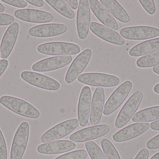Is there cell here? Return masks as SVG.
Here are the masks:
<instances>
[{"label": "cell", "instance_id": "cell-22", "mask_svg": "<svg viewBox=\"0 0 159 159\" xmlns=\"http://www.w3.org/2000/svg\"><path fill=\"white\" fill-rule=\"evenodd\" d=\"M105 103L104 90L102 87H98L95 90L90 115V122L92 125L99 124L102 118Z\"/></svg>", "mask_w": 159, "mask_h": 159}, {"label": "cell", "instance_id": "cell-37", "mask_svg": "<svg viewBox=\"0 0 159 159\" xmlns=\"http://www.w3.org/2000/svg\"><path fill=\"white\" fill-rule=\"evenodd\" d=\"M8 62L6 59L0 60V77L4 72L8 66Z\"/></svg>", "mask_w": 159, "mask_h": 159}, {"label": "cell", "instance_id": "cell-38", "mask_svg": "<svg viewBox=\"0 0 159 159\" xmlns=\"http://www.w3.org/2000/svg\"><path fill=\"white\" fill-rule=\"evenodd\" d=\"M26 1L27 2L37 7H42L44 4V1L43 0H27Z\"/></svg>", "mask_w": 159, "mask_h": 159}, {"label": "cell", "instance_id": "cell-17", "mask_svg": "<svg viewBox=\"0 0 159 159\" xmlns=\"http://www.w3.org/2000/svg\"><path fill=\"white\" fill-rule=\"evenodd\" d=\"M19 25L14 22L8 27L3 36L0 46L1 57L6 59L11 54L18 35Z\"/></svg>", "mask_w": 159, "mask_h": 159}, {"label": "cell", "instance_id": "cell-1", "mask_svg": "<svg viewBox=\"0 0 159 159\" xmlns=\"http://www.w3.org/2000/svg\"><path fill=\"white\" fill-rule=\"evenodd\" d=\"M0 104L12 112L26 118L37 119L39 111L27 102L10 96H3L0 98Z\"/></svg>", "mask_w": 159, "mask_h": 159}, {"label": "cell", "instance_id": "cell-44", "mask_svg": "<svg viewBox=\"0 0 159 159\" xmlns=\"http://www.w3.org/2000/svg\"><path fill=\"white\" fill-rule=\"evenodd\" d=\"M150 159H159V152L154 155Z\"/></svg>", "mask_w": 159, "mask_h": 159}, {"label": "cell", "instance_id": "cell-4", "mask_svg": "<svg viewBox=\"0 0 159 159\" xmlns=\"http://www.w3.org/2000/svg\"><path fill=\"white\" fill-rule=\"evenodd\" d=\"M30 126L27 122L20 124L15 133L11 147L10 159H21L27 147Z\"/></svg>", "mask_w": 159, "mask_h": 159}, {"label": "cell", "instance_id": "cell-25", "mask_svg": "<svg viewBox=\"0 0 159 159\" xmlns=\"http://www.w3.org/2000/svg\"><path fill=\"white\" fill-rule=\"evenodd\" d=\"M159 119V105L141 110L135 114L132 118L134 122H145Z\"/></svg>", "mask_w": 159, "mask_h": 159}, {"label": "cell", "instance_id": "cell-26", "mask_svg": "<svg viewBox=\"0 0 159 159\" xmlns=\"http://www.w3.org/2000/svg\"><path fill=\"white\" fill-rule=\"evenodd\" d=\"M46 2L63 16L70 19L75 17L73 10L63 0H46Z\"/></svg>", "mask_w": 159, "mask_h": 159}, {"label": "cell", "instance_id": "cell-16", "mask_svg": "<svg viewBox=\"0 0 159 159\" xmlns=\"http://www.w3.org/2000/svg\"><path fill=\"white\" fill-rule=\"evenodd\" d=\"M149 127L150 124L148 122L132 124L115 133L113 136V140L120 143L131 140L145 132Z\"/></svg>", "mask_w": 159, "mask_h": 159}, {"label": "cell", "instance_id": "cell-33", "mask_svg": "<svg viewBox=\"0 0 159 159\" xmlns=\"http://www.w3.org/2000/svg\"><path fill=\"white\" fill-rule=\"evenodd\" d=\"M15 19L11 15L6 13H0V26L11 25L14 23Z\"/></svg>", "mask_w": 159, "mask_h": 159}, {"label": "cell", "instance_id": "cell-21", "mask_svg": "<svg viewBox=\"0 0 159 159\" xmlns=\"http://www.w3.org/2000/svg\"><path fill=\"white\" fill-rule=\"evenodd\" d=\"M75 147V143L67 140H61L40 145L37 147V150L40 154L54 155L71 151Z\"/></svg>", "mask_w": 159, "mask_h": 159}, {"label": "cell", "instance_id": "cell-40", "mask_svg": "<svg viewBox=\"0 0 159 159\" xmlns=\"http://www.w3.org/2000/svg\"><path fill=\"white\" fill-rule=\"evenodd\" d=\"M150 128L154 130L159 131V120L152 122L150 124Z\"/></svg>", "mask_w": 159, "mask_h": 159}, {"label": "cell", "instance_id": "cell-42", "mask_svg": "<svg viewBox=\"0 0 159 159\" xmlns=\"http://www.w3.org/2000/svg\"><path fill=\"white\" fill-rule=\"evenodd\" d=\"M154 91L156 92V93H158L159 94V84H157L154 87Z\"/></svg>", "mask_w": 159, "mask_h": 159}, {"label": "cell", "instance_id": "cell-9", "mask_svg": "<svg viewBox=\"0 0 159 159\" xmlns=\"http://www.w3.org/2000/svg\"><path fill=\"white\" fill-rule=\"evenodd\" d=\"M123 38L129 40H147L159 35V29L150 26H133L126 27L120 31Z\"/></svg>", "mask_w": 159, "mask_h": 159}, {"label": "cell", "instance_id": "cell-24", "mask_svg": "<svg viewBox=\"0 0 159 159\" xmlns=\"http://www.w3.org/2000/svg\"><path fill=\"white\" fill-rule=\"evenodd\" d=\"M101 4L113 16L123 22L127 23L130 20L128 13L119 3L116 0H100Z\"/></svg>", "mask_w": 159, "mask_h": 159}, {"label": "cell", "instance_id": "cell-10", "mask_svg": "<svg viewBox=\"0 0 159 159\" xmlns=\"http://www.w3.org/2000/svg\"><path fill=\"white\" fill-rule=\"evenodd\" d=\"M110 127L107 124H101L82 129L73 133L70 137L71 142L81 143L94 140L107 134Z\"/></svg>", "mask_w": 159, "mask_h": 159}, {"label": "cell", "instance_id": "cell-45", "mask_svg": "<svg viewBox=\"0 0 159 159\" xmlns=\"http://www.w3.org/2000/svg\"><path fill=\"white\" fill-rule=\"evenodd\" d=\"M0 58H1V53H0Z\"/></svg>", "mask_w": 159, "mask_h": 159}, {"label": "cell", "instance_id": "cell-14", "mask_svg": "<svg viewBox=\"0 0 159 159\" xmlns=\"http://www.w3.org/2000/svg\"><path fill=\"white\" fill-rule=\"evenodd\" d=\"M14 15L20 20L32 23H46L54 19L51 13L31 8L18 9L14 12Z\"/></svg>", "mask_w": 159, "mask_h": 159}, {"label": "cell", "instance_id": "cell-11", "mask_svg": "<svg viewBox=\"0 0 159 159\" xmlns=\"http://www.w3.org/2000/svg\"><path fill=\"white\" fill-rule=\"evenodd\" d=\"M92 54L91 49H86L74 60L65 76L66 83L71 84L80 75L88 65Z\"/></svg>", "mask_w": 159, "mask_h": 159}, {"label": "cell", "instance_id": "cell-15", "mask_svg": "<svg viewBox=\"0 0 159 159\" xmlns=\"http://www.w3.org/2000/svg\"><path fill=\"white\" fill-rule=\"evenodd\" d=\"M89 28L93 33L108 43L118 45L125 43L124 38L118 33L98 22H91Z\"/></svg>", "mask_w": 159, "mask_h": 159}, {"label": "cell", "instance_id": "cell-28", "mask_svg": "<svg viewBox=\"0 0 159 159\" xmlns=\"http://www.w3.org/2000/svg\"><path fill=\"white\" fill-rule=\"evenodd\" d=\"M101 144L107 159H121L116 147L108 139L102 140Z\"/></svg>", "mask_w": 159, "mask_h": 159}, {"label": "cell", "instance_id": "cell-29", "mask_svg": "<svg viewBox=\"0 0 159 159\" xmlns=\"http://www.w3.org/2000/svg\"><path fill=\"white\" fill-rule=\"evenodd\" d=\"M85 147L91 159H107L102 149L93 141L86 142Z\"/></svg>", "mask_w": 159, "mask_h": 159}, {"label": "cell", "instance_id": "cell-19", "mask_svg": "<svg viewBox=\"0 0 159 159\" xmlns=\"http://www.w3.org/2000/svg\"><path fill=\"white\" fill-rule=\"evenodd\" d=\"M91 102V91L89 87L85 86L81 90L78 105V118L80 125L84 127L89 121Z\"/></svg>", "mask_w": 159, "mask_h": 159}, {"label": "cell", "instance_id": "cell-32", "mask_svg": "<svg viewBox=\"0 0 159 159\" xmlns=\"http://www.w3.org/2000/svg\"><path fill=\"white\" fill-rule=\"evenodd\" d=\"M7 148L3 135L0 129V159H7Z\"/></svg>", "mask_w": 159, "mask_h": 159}, {"label": "cell", "instance_id": "cell-39", "mask_svg": "<svg viewBox=\"0 0 159 159\" xmlns=\"http://www.w3.org/2000/svg\"><path fill=\"white\" fill-rule=\"evenodd\" d=\"M65 2L72 9H77L78 7V2L77 0H65Z\"/></svg>", "mask_w": 159, "mask_h": 159}, {"label": "cell", "instance_id": "cell-6", "mask_svg": "<svg viewBox=\"0 0 159 159\" xmlns=\"http://www.w3.org/2000/svg\"><path fill=\"white\" fill-rule=\"evenodd\" d=\"M79 125V120L76 119L66 120L48 130L40 140L42 143H48L61 139L75 130Z\"/></svg>", "mask_w": 159, "mask_h": 159}, {"label": "cell", "instance_id": "cell-18", "mask_svg": "<svg viewBox=\"0 0 159 159\" xmlns=\"http://www.w3.org/2000/svg\"><path fill=\"white\" fill-rule=\"evenodd\" d=\"M67 30V27L65 24L49 23L32 27L29 30V33L34 37H53L62 34Z\"/></svg>", "mask_w": 159, "mask_h": 159}, {"label": "cell", "instance_id": "cell-13", "mask_svg": "<svg viewBox=\"0 0 159 159\" xmlns=\"http://www.w3.org/2000/svg\"><path fill=\"white\" fill-rule=\"evenodd\" d=\"M72 60V57L70 55L51 57L35 63L32 69L36 72H49L62 68L70 63Z\"/></svg>", "mask_w": 159, "mask_h": 159}, {"label": "cell", "instance_id": "cell-31", "mask_svg": "<svg viewBox=\"0 0 159 159\" xmlns=\"http://www.w3.org/2000/svg\"><path fill=\"white\" fill-rule=\"evenodd\" d=\"M145 10L150 15H154L156 11V7L153 0H139Z\"/></svg>", "mask_w": 159, "mask_h": 159}, {"label": "cell", "instance_id": "cell-34", "mask_svg": "<svg viewBox=\"0 0 159 159\" xmlns=\"http://www.w3.org/2000/svg\"><path fill=\"white\" fill-rule=\"evenodd\" d=\"M7 4L19 8H24L27 6V2L24 0H2Z\"/></svg>", "mask_w": 159, "mask_h": 159}, {"label": "cell", "instance_id": "cell-43", "mask_svg": "<svg viewBox=\"0 0 159 159\" xmlns=\"http://www.w3.org/2000/svg\"><path fill=\"white\" fill-rule=\"evenodd\" d=\"M5 10V7L2 3H0V13H2Z\"/></svg>", "mask_w": 159, "mask_h": 159}, {"label": "cell", "instance_id": "cell-23", "mask_svg": "<svg viewBox=\"0 0 159 159\" xmlns=\"http://www.w3.org/2000/svg\"><path fill=\"white\" fill-rule=\"evenodd\" d=\"M159 50V37L142 42L134 46L129 51L132 57H140Z\"/></svg>", "mask_w": 159, "mask_h": 159}, {"label": "cell", "instance_id": "cell-8", "mask_svg": "<svg viewBox=\"0 0 159 159\" xmlns=\"http://www.w3.org/2000/svg\"><path fill=\"white\" fill-rule=\"evenodd\" d=\"M20 77L30 85L47 90L57 91L61 87L55 79L34 72L23 71L20 74Z\"/></svg>", "mask_w": 159, "mask_h": 159}, {"label": "cell", "instance_id": "cell-35", "mask_svg": "<svg viewBox=\"0 0 159 159\" xmlns=\"http://www.w3.org/2000/svg\"><path fill=\"white\" fill-rule=\"evenodd\" d=\"M147 147L149 149H158L159 148V134L150 139L147 143Z\"/></svg>", "mask_w": 159, "mask_h": 159}, {"label": "cell", "instance_id": "cell-36", "mask_svg": "<svg viewBox=\"0 0 159 159\" xmlns=\"http://www.w3.org/2000/svg\"><path fill=\"white\" fill-rule=\"evenodd\" d=\"M149 151L147 149L143 148L137 154L134 159H148L149 157Z\"/></svg>", "mask_w": 159, "mask_h": 159}, {"label": "cell", "instance_id": "cell-30", "mask_svg": "<svg viewBox=\"0 0 159 159\" xmlns=\"http://www.w3.org/2000/svg\"><path fill=\"white\" fill-rule=\"evenodd\" d=\"M87 157V151L84 149H81L64 154L55 159H85Z\"/></svg>", "mask_w": 159, "mask_h": 159}, {"label": "cell", "instance_id": "cell-27", "mask_svg": "<svg viewBox=\"0 0 159 159\" xmlns=\"http://www.w3.org/2000/svg\"><path fill=\"white\" fill-rule=\"evenodd\" d=\"M136 65L140 68H148L159 65V51L139 58Z\"/></svg>", "mask_w": 159, "mask_h": 159}, {"label": "cell", "instance_id": "cell-5", "mask_svg": "<svg viewBox=\"0 0 159 159\" xmlns=\"http://www.w3.org/2000/svg\"><path fill=\"white\" fill-rule=\"evenodd\" d=\"M133 84L130 81H125L111 94L106 103L103 113L109 115L116 111L123 103L131 90Z\"/></svg>", "mask_w": 159, "mask_h": 159}, {"label": "cell", "instance_id": "cell-20", "mask_svg": "<svg viewBox=\"0 0 159 159\" xmlns=\"http://www.w3.org/2000/svg\"><path fill=\"white\" fill-rule=\"evenodd\" d=\"M90 7L97 18L104 25L114 30H117L119 25L112 15L97 0H90Z\"/></svg>", "mask_w": 159, "mask_h": 159}, {"label": "cell", "instance_id": "cell-2", "mask_svg": "<svg viewBox=\"0 0 159 159\" xmlns=\"http://www.w3.org/2000/svg\"><path fill=\"white\" fill-rule=\"evenodd\" d=\"M37 51L42 54L54 56H68L76 55L80 52L79 46L67 42H53L39 45Z\"/></svg>", "mask_w": 159, "mask_h": 159}, {"label": "cell", "instance_id": "cell-12", "mask_svg": "<svg viewBox=\"0 0 159 159\" xmlns=\"http://www.w3.org/2000/svg\"><path fill=\"white\" fill-rule=\"evenodd\" d=\"M91 20L90 7L89 0H80L77 10L76 28L78 36L81 40L88 36Z\"/></svg>", "mask_w": 159, "mask_h": 159}, {"label": "cell", "instance_id": "cell-41", "mask_svg": "<svg viewBox=\"0 0 159 159\" xmlns=\"http://www.w3.org/2000/svg\"><path fill=\"white\" fill-rule=\"evenodd\" d=\"M153 71L154 72L159 75V65L153 67Z\"/></svg>", "mask_w": 159, "mask_h": 159}, {"label": "cell", "instance_id": "cell-3", "mask_svg": "<svg viewBox=\"0 0 159 159\" xmlns=\"http://www.w3.org/2000/svg\"><path fill=\"white\" fill-rule=\"evenodd\" d=\"M143 98L141 91H136L132 94L120 111L115 122L118 129L124 127L129 122L139 108Z\"/></svg>", "mask_w": 159, "mask_h": 159}, {"label": "cell", "instance_id": "cell-7", "mask_svg": "<svg viewBox=\"0 0 159 159\" xmlns=\"http://www.w3.org/2000/svg\"><path fill=\"white\" fill-rule=\"evenodd\" d=\"M78 81L89 86L96 87H116L120 83L118 77L112 75L101 73H87L78 77Z\"/></svg>", "mask_w": 159, "mask_h": 159}]
</instances>
